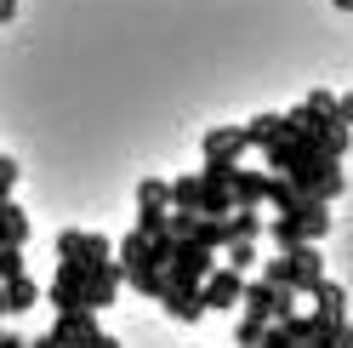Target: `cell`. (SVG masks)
<instances>
[{
    "mask_svg": "<svg viewBox=\"0 0 353 348\" xmlns=\"http://www.w3.org/2000/svg\"><path fill=\"white\" fill-rule=\"evenodd\" d=\"M279 177H291V183L307 194V200H325V206H330V200H336V194L347 188V177H342V160H325L319 148H314V155H302L291 171H279Z\"/></svg>",
    "mask_w": 353,
    "mask_h": 348,
    "instance_id": "6da1fadb",
    "label": "cell"
},
{
    "mask_svg": "<svg viewBox=\"0 0 353 348\" xmlns=\"http://www.w3.org/2000/svg\"><path fill=\"white\" fill-rule=\"evenodd\" d=\"M216 269V246L200 240H176L171 263H165V286H205V274Z\"/></svg>",
    "mask_w": 353,
    "mask_h": 348,
    "instance_id": "7a4b0ae2",
    "label": "cell"
},
{
    "mask_svg": "<svg viewBox=\"0 0 353 348\" xmlns=\"http://www.w3.org/2000/svg\"><path fill=\"white\" fill-rule=\"evenodd\" d=\"M108 257H114V240H108V234H85V229H63L57 234V263L92 269V263H108Z\"/></svg>",
    "mask_w": 353,
    "mask_h": 348,
    "instance_id": "3957f363",
    "label": "cell"
},
{
    "mask_svg": "<svg viewBox=\"0 0 353 348\" xmlns=\"http://www.w3.org/2000/svg\"><path fill=\"white\" fill-rule=\"evenodd\" d=\"M200 297H205V314H228V309H239V302H245V274L228 269V263H216V269L205 274Z\"/></svg>",
    "mask_w": 353,
    "mask_h": 348,
    "instance_id": "277c9868",
    "label": "cell"
},
{
    "mask_svg": "<svg viewBox=\"0 0 353 348\" xmlns=\"http://www.w3.org/2000/svg\"><path fill=\"white\" fill-rule=\"evenodd\" d=\"M274 257H279V251H274ZM285 274H291V291H296V297H314L319 280H325V257H319V246L302 240L296 251H285Z\"/></svg>",
    "mask_w": 353,
    "mask_h": 348,
    "instance_id": "5b68a950",
    "label": "cell"
},
{
    "mask_svg": "<svg viewBox=\"0 0 353 348\" xmlns=\"http://www.w3.org/2000/svg\"><path fill=\"white\" fill-rule=\"evenodd\" d=\"M120 291H125V269L114 263V257H108V263H92V269H85V309H92V314H103Z\"/></svg>",
    "mask_w": 353,
    "mask_h": 348,
    "instance_id": "8992f818",
    "label": "cell"
},
{
    "mask_svg": "<svg viewBox=\"0 0 353 348\" xmlns=\"http://www.w3.org/2000/svg\"><path fill=\"white\" fill-rule=\"evenodd\" d=\"M46 302H52L57 314H69V309H85V269H80V263H57L52 286H46Z\"/></svg>",
    "mask_w": 353,
    "mask_h": 348,
    "instance_id": "52a82bcc",
    "label": "cell"
},
{
    "mask_svg": "<svg viewBox=\"0 0 353 348\" xmlns=\"http://www.w3.org/2000/svg\"><path fill=\"white\" fill-rule=\"evenodd\" d=\"M160 309L176 325H200L205 320V297H200V286H165L160 291Z\"/></svg>",
    "mask_w": 353,
    "mask_h": 348,
    "instance_id": "ba28073f",
    "label": "cell"
},
{
    "mask_svg": "<svg viewBox=\"0 0 353 348\" xmlns=\"http://www.w3.org/2000/svg\"><path fill=\"white\" fill-rule=\"evenodd\" d=\"M200 148H205V160H228V166H239V160H245V148H251V137H245V126H211Z\"/></svg>",
    "mask_w": 353,
    "mask_h": 348,
    "instance_id": "9c48e42d",
    "label": "cell"
},
{
    "mask_svg": "<svg viewBox=\"0 0 353 348\" xmlns=\"http://www.w3.org/2000/svg\"><path fill=\"white\" fill-rule=\"evenodd\" d=\"M97 331H103V325H97L92 309H69V314H57V325H52V337H57L63 348H85Z\"/></svg>",
    "mask_w": 353,
    "mask_h": 348,
    "instance_id": "30bf717a",
    "label": "cell"
},
{
    "mask_svg": "<svg viewBox=\"0 0 353 348\" xmlns=\"http://www.w3.org/2000/svg\"><path fill=\"white\" fill-rule=\"evenodd\" d=\"M268 183H274V171H251V166H234V206H268Z\"/></svg>",
    "mask_w": 353,
    "mask_h": 348,
    "instance_id": "8fae6325",
    "label": "cell"
},
{
    "mask_svg": "<svg viewBox=\"0 0 353 348\" xmlns=\"http://www.w3.org/2000/svg\"><path fill=\"white\" fill-rule=\"evenodd\" d=\"M274 217H279V211H274ZM291 223H296L302 240H314V246H319L325 234H330V206H325V200H302V206L291 211Z\"/></svg>",
    "mask_w": 353,
    "mask_h": 348,
    "instance_id": "7c38bea8",
    "label": "cell"
},
{
    "mask_svg": "<svg viewBox=\"0 0 353 348\" xmlns=\"http://www.w3.org/2000/svg\"><path fill=\"white\" fill-rule=\"evenodd\" d=\"M314 320H319V325H342V320H347V291L336 286V280H319V291H314Z\"/></svg>",
    "mask_w": 353,
    "mask_h": 348,
    "instance_id": "4fadbf2b",
    "label": "cell"
},
{
    "mask_svg": "<svg viewBox=\"0 0 353 348\" xmlns=\"http://www.w3.org/2000/svg\"><path fill=\"white\" fill-rule=\"evenodd\" d=\"M0 246H29V211L17 200H0Z\"/></svg>",
    "mask_w": 353,
    "mask_h": 348,
    "instance_id": "5bb4252c",
    "label": "cell"
},
{
    "mask_svg": "<svg viewBox=\"0 0 353 348\" xmlns=\"http://www.w3.org/2000/svg\"><path fill=\"white\" fill-rule=\"evenodd\" d=\"M262 206H234L228 211V240H262Z\"/></svg>",
    "mask_w": 353,
    "mask_h": 348,
    "instance_id": "9a60e30c",
    "label": "cell"
},
{
    "mask_svg": "<svg viewBox=\"0 0 353 348\" xmlns=\"http://www.w3.org/2000/svg\"><path fill=\"white\" fill-rule=\"evenodd\" d=\"M0 297H6V314H29L34 302H40V286L29 274H17V280H6V286H0Z\"/></svg>",
    "mask_w": 353,
    "mask_h": 348,
    "instance_id": "2e32d148",
    "label": "cell"
},
{
    "mask_svg": "<svg viewBox=\"0 0 353 348\" xmlns=\"http://www.w3.org/2000/svg\"><path fill=\"white\" fill-rule=\"evenodd\" d=\"M200 194H205L200 171H194V177H176V183H165V200H171V211H200Z\"/></svg>",
    "mask_w": 353,
    "mask_h": 348,
    "instance_id": "e0dca14e",
    "label": "cell"
},
{
    "mask_svg": "<svg viewBox=\"0 0 353 348\" xmlns=\"http://www.w3.org/2000/svg\"><path fill=\"white\" fill-rule=\"evenodd\" d=\"M251 320H274V286L268 280H245V302H239Z\"/></svg>",
    "mask_w": 353,
    "mask_h": 348,
    "instance_id": "ac0fdd59",
    "label": "cell"
},
{
    "mask_svg": "<svg viewBox=\"0 0 353 348\" xmlns=\"http://www.w3.org/2000/svg\"><path fill=\"white\" fill-rule=\"evenodd\" d=\"M302 200H307V194H302V188H296L291 177H279V171H274V183H268V206H274L279 217H291V211H296Z\"/></svg>",
    "mask_w": 353,
    "mask_h": 348,
    "instance_id": "d6986e66",
    "label": "cell"
},
{
    "mask_svg": "<svg viewBox=\"0 0 353 348\" xmlns=\"http://www.w3.org/2000/svg\"><path fill=\"white\" fill-rule=\"evenodd\" d=\"M279 132H285V115H274V108H268V115H251V120H245V137H251V148L274 143Z\"/></svg>",
    "mask_w": 353,
    "mask_h": 348,
    "instance_id": "ffe728a7",
    "label": "cell"
},
{
    "mask_svg": "<svg viewBox=\"0 0 353 348\" xmlns=\"http://www.w3.org/2000/svg\"><path fill=\"white\" fill-rule=\"evenodd\" d=\"M125 286H137V297H154V302H160V291H165V269H131L125 274Z\"/></svg>",
    "mask_w": 353,
    "mask_h": 348,
    "instance_id": "44dd1931",
    "label": "cell"
},
{
    "mask_svg": "<svg viewBox=\"0 0 353 348\" xmlns=\"http://www.w3.org/2000/svg\"><path fill=\"white\" fill-rule=\"evenodd\" d=\"M262 234H268V240H274V251H279V257L302 246V234H296V223H291V217H274V223L262 229Z\"/></svg>",
    "mask_w": 353,
    "mask_h": 348,
    "instance_id": "7402d4cb",
    "label": "cell"
},
{
    "mask_svg": "<svg viewBox=\"0 0 353 348\" xmlns=\"http://www.w3.org/2000/svg\"><path fill=\"white\" fill-rule=\"evenodd\" d=\"M228 269H239V274H251L256 263H262V251H256V240H228V257H223Z\"/></svg>",
    "mask_w": 353,
    "mask_h": 348,
    "instance_id": "603a6c76",
    "label": "cell"
},
{
    "mask_svg": "<svg viewBox=\"0 0 353 348\" xmlns=\"http://www.w3.org/2000/svg\"><path fill=\"white\" fill-rule=\"evenodd\" d=\"M268 325H274V320H251V314H239V325H234V342H239V348H262Z\"/></svg>",
    "mask_w": 353,
    "mask_h": 348,
    "instance_id": "cb8c5ba5",
    "label": "cell"
},
{
    "mask_svg": "<svg viewBox=\"0 0 353 348\" xmlns=\"http://www.w3.org/2000/svg\"><path fill=\"white\" fill-rule=\"evenodd\" d=\"M200 183H205V177H200ZM228 211H234V194L205 183V194H200V217H228Z\"/></svg>",
    "mask_w": 353,
    "mask_h": 348,
    "instance_id": "d4e9b609",
    "label": "cell"
},
{
    "mask_svg": "<svg viewBox=\"0 0 353 348\" xmlns=\"http://www.w3.org/2000/svg\"><path fill=\"white\" fill-rule=\"evenodd\" d=\"M17 274H29L23 246H0V286H6V280H17Z\"/></svg>",
    "mask_w": 353,
    "mask_h": 348,
    "instance_id": "484cf974",
    "label": "cell"
},
{
    "mask_svg": "<svg viewBox=\"0 0 353 348\" xmlns=\"http://www.w3.org/2000/svg\"><path fill=\"white\" fill-rule=\"evenodd\" d=\"M314 348H353V325H347V320H342V325H325Z\"/></svg>",
    "mask_w": 353,
    "mask_h": 348,
    "instance_id": "4316f807",
    "label": "cell"
},
{
    "mask_svg": "<svg viewBox=\"0 0 353 348\" xmlns=\"http://www.w3.org/2000/svg\"><path fill=\"white\" fill-rule=\"evenodd\" d=\"M17 177H23V166H17L12 155H0V200H12V188H17Z\"/></svg>",
    "mask_w": 353,
    "mask_h": 348,
    "instance_id": "83f0119b",
    "label": "cell"
},
{
    "mask_svg": "<svg viewBox=\"0 0 353 348\" xmlns=\"http://www.w3.org/2000/svg\"><path fill=\"white\" fill-rule=\"evenodd\" d=\"M285 314H296V291L291 286H274V320H285Z\"/></svg>",
    "mask_w": 353,
    "mask_h": 348,
    "instance_id": "f1b7e54d",
    "label": "cell"
},
{
    "mask_svg": "<svg viewBox=\"0 0 353 348\" xmlns=\"http://www.w3.org/2000/svg\"><path fill=\"white\" fill-rule=\"evenodd\" d=\"M262 348H314V342H296L291 331H279V325H268V337H262Z\"/></svg>",
    "mask_w": 353,
    "mask_h": 348,
    "instance_id": "f546056e",
    "label": "cell"
},
{
    "mask_svg": "<svg viewBox=\"0 0 353 348\" xmlns=\"http://www.w3.org/2000/svg\"><path fill=\"white\" fill-rule=\"evenodd\" d=\"M0 348H29V337H17V331H0Z\"/></svg>",
    "mask_w": 353,
    "mask_h": 348,
    "instance_id": "4dcf8cb0",
    "label": "cell"
},
{
    "mask_svg": "<svg viewBox=\"0 0 353 348\" xmlns=\"http://www.w3.org/2000/svg\"><path fill=\"white\" fill-rule=\"evenodd\" d=\"M85 348H120V337H108V331H97V337L85 342Z\"/></svg>",
    "mask_w": 353,
    "mask_h": 348,
    "instance_id": "1f68e13d",
    "label": "cell"
},
{
    "mask_svg": "<svg viewBox=\"0 0 353 348\" xmlns=\"http://www.w3.org/2000/svg\"><path fill=\"white\" fill-rule=\"evenodd\" d=\"M17 17V0H0V23H12Z\"/></svg>",
    "mask_w": 353,
    "mask_h": 348,
    "instance_id": "d6a6232c",
    "label": "cell"
},
{
    "mask_svg": "<svg viewBox=\"0 0 353 348\" xmlns=\"http://www.w3.org/2000/svg\"><path fill=\"white\" fill-rule=\"evenodd\" d=\"M342 126L353 132V97H342Z\"/></svg>",
    "mask_w": 353,
    "mask_h": 348,
    "instance_id": "836d02e7",
    "label": "cell"
},
{
    "mask_svg": "<svg viewBox=\"0 0 353 348\" xmlns=\"http://www.w3.org/2000/svg\"><path fill=\"white\" fill-rule=\"evenodd\" d=\"M29 348H63V342H57V337H52V331H46V337H34V342H29Z\"/></svg>",
    "mask_w": 353,
    "mask_h": 348,
    "instance_id": "e575fe53",
    "label": "cell"
},
{
    "mask_svg": "<svg viewBox=\"0 0 353 348\" xmlns=\"http://www.w3.org/2000/svg\"><path fill=\"white\" fill-rule=\"evenodd\" d=\"M0 314H6V297H0Z\"/></svg>",
    "mask_w": 353,
    "mask_h": 348,
    "instance_id": "d590c367",
    "label": "cell"
}]
</instances>
